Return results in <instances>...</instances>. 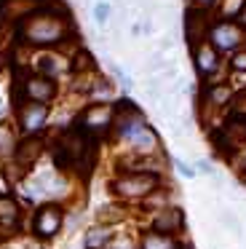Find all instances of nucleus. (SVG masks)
<instances>
[{
	"label": "nucleus",
	"instance_id": "nucleus-7",
	"mask_svg": "<svg viewBox=\"0 0 246 249\" xmlns=\"http://www.w3.org/2000/svg\"><path fill=\"white\" fill-rule=\"evenodd\" d=\"M112 118H115V107H110V105H105V102L91 105V107H86L83 115H80V129L88 137H94V134H99V131L110 129Z\"/></svg>",
	"mask_w": 246,
	"mask_h": 249
},
{
	"label": "nucleus",
	"instance_id": "nucleus-15",
	"mask_svg": "<svg viewBox=\"0 0 246 249\" xmlns=\"http://www.w3.org/2000/svg\"><path fill=\"white\" fill-rule=\"evenodd\" d=\"M195 67L203 78L211 75V72L219 70V51L214 49L211 43H201L195 49Z\"/></svg>",
	"mask_w": 246,
	"mask_h": 249
},
{
	"label": "nucleus",
	"instance_id": "nucleus-28",
	"mask_svg": "<svg viewBox=\"0 0 246 249\" xmlns=\"http://www.w3.org/2000/svg\"><path fill=\"white\" fill-rule=\"evenodd\" d=\"M241 22H244V27H246V8H244V14H241Z\"/></svg>",
	"mask_w": 246,
	"mask_h": 249
},
{
	"label": "nucleus",
	"instance_id": "nucleus-10",
	"mask_svg": "<svg viewBox=\"0 0 246 249\" xmlns=\"http://www.w3.org/2000/svg\"><path fill=\"white\" fill-rule=\"evenodd\" d=\"M209 30H211V24H209L206 11H198V8H190V11H187V24H185V33H187V40H190L193 51H195L201 43H206Z\"/></svg>",
	"mask_w": 246,
	"mask_h": 249
},
{
	"label": "nucleus",
	"instance_id": "nucleus-4",
	"mask_svg": "<svg viewBox=\"0 0 246 249\" xmlns=\"http://www.w3.org/2000/svg\"><path fill=\"white\" fill-rule=\"evenodd\" d=\"M64 225V209L56 204V201H48V204H40L32 214V233H35L40 241H51Z\"/></svg>",
	"mask_w": 246,
	"mask_h": 249
},
{
	"label": "nucleus",
	"instance_id": "nucleus-19",
	"mask_svg": "<svg viewBox=\"0 0 246 249\" xmlns=\"http://www.w3.org/2000/svg\"><path fill=\"white\" fill-rule=\"evenodd\" d=\"M14 150H16V142H14V137H11V131L0 129V158L14 156Z\"/></svg>",
	"mask_w": 246,
	"mask_h": 249
},
{
	"label": "nucleus",
	"instance_id": "nucleus-25",
	"mask_svg": "<svg viewBox=\"0 0 246 249\" xmlns=\"http://www.w3.org/2000/svg\"><path fill=\"white\" fill-rule=\"evenodd\" d=\"M217 3H219V0H193V8H198V11H211V8L214 6H217Z\"/></svg>",
	"mask_w": 246,
	"mask_h": 249
},
{
	"label": "nucleus",
	"instance_id": "nucleus-14",
	"mask_svg": "<svg viewBox=\"0 0 246 249\" xmlns=\"http://www.w3.org/2000/svg\"><path fill=\"white\" fill-rule=\"evenodd\" d=\"M139 249H190L185 241H179V236H163L155 231H144L139 236Z\"/></svg>",
	"mask_w": 246,
	"mask_h": 249
},
{
	"label": "nucleus",
	"instance_id": "nucleus-13",
	"mask_svg": "<svg viewBox=\"0 0 246 249\" xmlns=\"http://www.w3.org/2000/svg\"><path fill=\"white\" fill-rule=\"evenodd\" d=\"M21 222V206L14 196L0 193V228L3 231H16Z\"/></svg>",
	"mask_w": 246,
	"mask_h": 249
},
{
	"label": "nucleus",
	"instance_id": "nucleus-2",
	"mask_svg": "<svg viewBox=\"0 0 246 249\" xmlns=\"http://www.w3.org/2000/svg\"><path fill=\"white\" fill-rule=\"evenodd\" d=\"M53 156L62 169H83L86 161H94V137H88L80 126L70 129L67 134H62Z\"/></svg>",
	"mask_w": 246,
	"mask_h": 249
},
{
	"label": "nucleus",
	"instance_id": "nucleus-20",
	"mask_svg": "<svg viewBox=\"0 0 246 249\" xmlns=\"http://www.w3.org/2000/svg\"><path fill=\"white\" fill-rule=\"evenodd\" d=\"M230 163H233L235 174H238V179L246 185V150H238L233 158H230Z\"/></svg>",
	"mask_w": 246,
	"mask_h": 249
},
{
	"label": "nucleus",
	"instance_id": "nucleus-5",
	"mask_svg": "<svg viewBox=\"0 0 246 249\" xmlns=\"http://www.w3.org/2000/svg\"><path fill=\"white\" fill-rule=\"evenodd\" d=\"M246 40V27L244 24H235L230 19H219L217 24H211L209 30V43L214 46L217 51L228 54V51H241V43Z\"/></svg>",
	"mask_w": 246,
	"mask_h": 249
},
{
	"label": "nucleus",
	"instance_id": "nucleus-27",
	"mask_svg": "<svg viewBox=\"0 0 246 249\" xmlns=\"http://www.w3.org/2000/svg\"><path fill=\"white\" fill-rule=\"evenodd\" d=\"M198 169H201L203 174H214L211 172V163H209V161H198Z\"/></svg>",
	"mask_w": 246,
	"mask_h": 249
},
{
	"label": "nucleus",
	"instance_id": "nucleus-26",
	"mask_svg": "<svg viewBox=\"0 0 246 249\" xmlns=\"http://www.w3.org/2000/svg\"><path fill=\"white\" fill-rule=\"evenodd\" d=\"M91 94H99V97H110L112 94V86L107 81H99L96 83V89H91Z\"/></svg>",
	"mask_w": 246,
	"mask_h": 249
},
{
	"label": "nucleus",
	"instance_id": "nucleus-18",
	"mask_svg": "<svg viewBox=\"0 0 246 249\" xmlns=\"http://www.w3.org/2000/svg\"><path fill=\"white\" fill-rule=\"evenodd\" d=\"M246 8V0H225L222 3V17L225 19H233V17H241Z\"/></svg>",
	"mask_w": 246,
	"mask_h": 249
},
{
	"label": "nucleus",
	"instance_id": "nucleus-17",
	"mask_svg": "<svg viewBox=\"0 0 246 249\" xmlns=\"http://www.w3.org/2000/svg\"><path fill=\"white\" fill-rule=\"evenodd\" d=\"M37 70H40V75L43 78H51L53 81V75H59V59L56 56H51V54H43V56H37Z\"/></svg>",
	"mask_w": 246,
	"mask_h": 249
},
{
	"label": "nucleus",
	"instance_id": "nucleus-11",
	"mask_svg": "<svg viewBox=\"0 0 246 249\" xmlns=\"http://www.w3.org/2000/svg\"><path fill=\"white\" fill-rule=\"evenodd\" d=\"M24 97H27V102L48 105L53 97H56V83H53L51 78L32 75V78H27V83H24Z\"/></svg>",
	"mask_w": 246,
	"mask_h": 249
},
{
	"label": "nucleus",
	"instance_id": "nucleus-16",
	"mask_svg": "<svg viewBox=\"0 0 246 249\" xmlns=\"http://www.w3.org/2000/svg\"><path fill=\"white\" fill-rule=\"evenodd\" d=\"M206 99H209V107H225L228 102H233V89L228 83H219V86H211L206 91Z\"/></svg>",
	"mask_w": 246,
	"mask_h": 249
},
{
	"label": "nucleus",
	"instance_id": "nucleus-22",
	"mask_svg": "<svg viewBox=\"0 0 246 249\" xmlns=\"http://www.w3.org/2000/svg\"><path fill=\"white\" fill-rule=\"evenodd\" d=\"M230 67H233L235 72H246V49L235 51L233 59H230Z\"/></svg>",
	"mask_w": 246,
	"mask_h": 249
},
{
	"label": "nucleus",
	"instance_id": "nucleus-8",
	"mask_svg": "<svg viewBox=\"0 0 246 249\" xmlns=\"http://www.w3.org/2000/svg\"><path fill=\"white\" fill-rule=\"evenodd\" d=\"M48 121V105L40 102H24L19 107V126L24 131V137H35L40 134V129Z\"/></svg>",
	"mask_w": 246,
	"mask_h": 249
},
{
	"label": "nucleus",
	"instance_id": "nucleus-24",
	"mask_svg": "<svg viewBox=\"0 0 246 249\" xmlns=\"http://www.w3.org/2000/svg\"><path fill=\"white\" fill-rule=\"evenodd\" d=\"M91 65H94V59H91L88 54H78V59H75V70H91Z\"/></svg>",
	"mask_w": 246,
	"mask_h": 249
},
{
	"label": "nucleus",
	"instance_id": "nucleus-23",
	"mask_svg": "<svg viewBox=\"0 0 246 249\" xmlns=\"http://www.w3.org/2000/svg\"><path fill=\"white\" fill-rule=\"evenodd\" d=\"M174 166H176V172H179L185 179H193V177H195V169H193V166H187L185 161H179V158L174 161Z\"/></svg>",
	"mask_w": 246,
	"mask_h": 249
},
{
	"label": "nucleus",
	"instance_id": "nucleus-29",
	"mask_svg": "<svg viewBox=\"0 0 246 249\" xmlns=\"http://www.w3.org/2000/svg\"><path fill=\"white\" fill-rule=\"evenodd\" d=\"M0 113H3V102H0Z\"/></svg>",
	"mask_w": 246,
	"mask_h": 249
},
{
	"label": "nucleus",
	"instance_id": "nucleus-1",
	"mask_svg": "<svg viewBox=\"0 0 246 249\" xmlns=\"http://www.w3.org/2000/svg\"><path fill=\"white\" fill-rule=\"evenodd\" d=\"M67 38V14L64 11H40L21 19V40L30 46H56Z\"/></svg>",
	"mask_w": 246,
	"mask_h": 249
},
{
	"label": "nucleus",
	"instance_id": "nucleus-21",
	"mask_svg": "<svg viewBox=\"0 0 246 249\" xmlns=\"http://www.w3.org/2000/svg\"><path fill=\"white\" fill-rule=\"evenodd\" d=\"M110 14H112V8H110V3H105V0L94 6V19H96V24H102V27L107 24V19H110Z\"/></svg>",
	"mask_w": 246,
	"mask_h": 249
},
{
	"label": "nucleus",
	"instance_id": "nucleus-3",
	"mask_svg": "<svg viewBox=\"0 0 246 249\" xmlns=\"http://www.w3.org/2000/svg\"><path fill=\"white\" fill-rule=\"evenodd\" d=\"M160 188V174L150 172H121L110 182V193L118 201H144Z\"/></svg>",
	"mask_w": 246,
	"mask_h": 249
},
{
	"label": "nucleus",
	"instance_id": "nucleus-6",
	"mask_svg": "<svg viewBox=\"0 0 246 249\" xmlns=\"http://www.w3.org/2000/svg\"><path fill=\"white\" fill-rule=\"evenodd\" d=\"M147 231L163 233V236H179L185 231V212L179 206H166V209L153 212Z\"/></svg>",
	"mask_w": 246,
	"mask_h": 249
},
{
	"label": "nucleus",
	"instance_id": "nucleus-12",
	"mask_svg": "<svg viewBox=\"0 0 246 249\" xmlns=\"http://www.w3.org/2000/svg\"><path fill=\"white\" fill-rule=\"evenodd\" d=\"M115 238V228L107 225V222H96L86 231L83 236V249H107Z\"/></svg>",
	"mask_w": 246,
	"mask_h": 249
},
{
	"label": "nucleus",
	"instance_id": "nucleus-9",
	"mask_svg": "<svg viewBox=\"0 0 246 249\" xmlns=\"http://www.w3.org/2000/svg\"><path fill=\"white\" fill-rule=\"evenodd\" d=\"M40 156H43V137H40V134H35V137H21V140L16 142L14 161H16V166H19L21 172H27V169H30Z\"/></svg>",
	"mask_w": 246,
	"mask_h": 249
}]
</instances>
